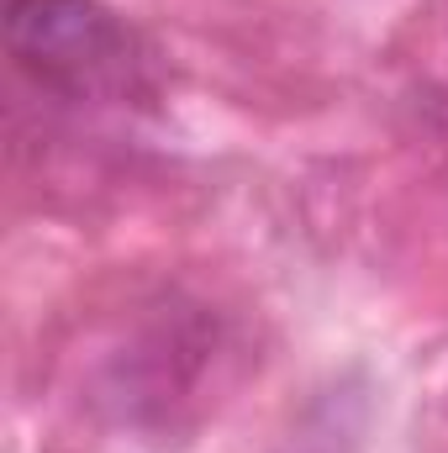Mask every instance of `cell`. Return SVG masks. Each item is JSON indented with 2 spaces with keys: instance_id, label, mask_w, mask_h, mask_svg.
<instances>
[{
  "instance_id": "6da1fadb",
  "label": "cell",
  "mask_w": 448,
  "mask_h": 453,
  "mask_svg": "<svg viewBox=\"0 0 448 453\" xmlns=\"http://www.w3.org/2000/svg\"><path fill=\"white\" fill-rule=\"evenodd\" d=\"M5 48L21 74L69 101H116L137 80L132 32L101 0H11Z\"/></svg>"
}]
</instances>
